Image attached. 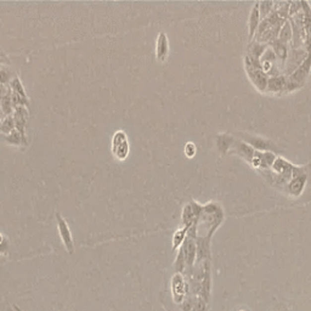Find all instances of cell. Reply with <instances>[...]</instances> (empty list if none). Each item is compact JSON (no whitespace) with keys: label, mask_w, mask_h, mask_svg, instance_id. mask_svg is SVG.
<instances>
[{"label":"cell","mask_w":311,"mask_h":311,"mask_svg":"<svg viewBox=\"0 0 311 311\" xmlns=\"http://www.w3.org/2000/svg\"><path fill=\"white\" fill-rule=\"evenodd\" d=\"M246 64V71H247L248 75H249L250 80L253 82L254 85L259 89V90L265 91L267 88V77L266 73L263 71V67L261 64H259V62L256 61V59L249 58L247 56L245 61Z\"/></svg>","instance_id":"1"},{"label":"cell","mask_w":311,"mask_h":311,"mask_svg":"<svg viewBox=\"0 0 311 311\" xmlns=\"http://www.w3.org/2000/svg\"><path fill=\"white\" fill-rule=\"evenodd\" d=\"M56 223H58L59 235H60V239L63 243L64 248L68 251V254H73L74 253V241H73L72 231L68 224H67L66 219L60 213H56Z\"/></svg>","instance_id":"2"},{"label":"cell","mask_w":311,"mask_h":311,"mask_svg":"<svg viewBox=\"0 0 311 311\" xmlns=\"http://www.w3.org/2000/svg\"><path fill=\"white\" fill-rule=\"evenodd\" d=\"M307 185V174L302 172V168L294 167L293 174L287 184V192L291 196L299 197Z\"/></svg>","instance_id":"3"},{"label":"cell","mask_w":311,"mask_h":311,"mask_svg":"<svg viewBox=\"0 0 311 311\" xmlns=\"http://www.w3.org/2000/svg\"><path fill=\"white\" fill-rule=\"evenodd\" d=\"M202 210H203V205L198 204L194 201L186 204L183 209V214H181V221H183L184 226L190 229L191 226L196 225L202 214Z\"/></svg>","instance_id":"4"},{"label":"cell","mask_w":311,"mask_h":311,"mask_svg":"<svg viewBox=\"0 0 311 311\" xmlns=\"http://www.w3.org/2000/svg\"><path fill=\"white\" fill-rule=\"evenodd\" d=\"M188 286L187 283L184 280L183 275L181 274H175L174 277L172 280V291H173V296H174L175 303L178 304H181L184 302V299L186 298L185 294L186 292L188 291Z\"/></svg>","instance_id":"5"},{"label":"cell","mask_w":311,"mask_h":311,"mask_svg":"<svg viewBox=\"0 0 311 311\" xmlns=\"http://www.w3.org/2000/svg\"><path fill=\"white\" fill-rule=\"evenodd\" d=\"M183 250L184 256H185L186 266L192 267L193 266L194 261L197 259V246H196V240L192 239V237H186L185 242L181 246L180 248Z\"/></svg>","instance_id":"6"},{"label":"cell","mask_w":311,"mask_h":311,"mask_svg":"<svg viewBox=\"0 0 311 311\" xmlns=\"http://www.w3.org/2000/svg\"><path fill=\"white\" fill-rule=\"evenodd\" d=\"M169 55V39L166 32H159L156 42V58L159 62H164Z\"/></svg>","instance_id":"7"},{"label":"cell","mask_w":311,"mask_h":311,"mask_svg":"<svg viewBox=\"0 0 311 311\" xmlns=\"http://www.w3.org/2000/svg\"><path fill=\"white\" fill-rule=\"evenodd\" d=\"M260 11H259V1H256L254 4V6L251 7L249 17H248V39L251 42L253 37L255 36V33L258 32L259 24H260Z\"/></svg>","instance_id":"8"},{"label":"cell","mask_w":311,"mask_h":311,"mask_svg":"<svg viewBox=\"0 0 311 311\" xmlns=\"http://www.w3.org/2000/svg\"><path fill=\"white\" fill-rule=\"evenodd\" d=\"M210 239L207 237H197L196 246H197V261H208L210 256Z\"/></svg>","instance_id":"9"},{"label":"cell","mask_w":311,"mask_h":311,"mask_svg":"<svg viewBox=\"0 0 311 311\" xmlns=\"http://www.w3.org/2000/svg\"><path fill=\"white\" fill-rule=\"evenodd\" d=\"M111 145H112L111 151H112V155L115 156L116 159H118V161H125V159L128 158L129 152H130V144H129V140Z\"/></svg>","instance_id":"10"},{"label":"cell","mask_w":311,"mask_h":311,"mask_svg":"<svg viewBox=\"0 0 311 311\" xmlns=\"http://www.w3.org/2000/svg\"><path fill=\"white\" fill-rule=\"evenodd\" d=\"M311 67V56H308L307 60H304L302 64L293 72V74L291 75L292 80L297 83H302V80H304L307 78V75L309 74Z\"/></svg>","instance_id":"11"},{"label":"cell","mask_w":311,"mask_h":311,"mask_svg":"<svg viewBox=\"0 0 311 311\" xmlns=\"http://www.w3.org/2000/svg\"><path fill=\"white\" fill-rule=\"evenodd\" d=\"M234 147L236 148V153L241 157L246 159V161L250 162L253 159L254 155H255V151L251 147L250 145H248L246 141H236L234 144Z\"/></svg>","instance_id":"12"},{"label":"cell","mask_w":311,"mask_h":311,"mask_svg":"<svg viewBox=\"0 0 311 311\" xmlns=\"http://www.w3.org/2000/svg\"><path fill=\"white\" fill-rule=\"evenodd\" d=\"M287 86V82H286L285 77H272L267 80V91H272V93H278V91L283 90Z\"/></svg>","instance_id":"13"},{"label":"cell","mask_w":311,"mask_h":311,"mask_svg":"<svg viewBox=\"0 0 311 311\" xmlns=\"http://www.w3.org/2000/svg\"><path fill=\"white\" fill-rule=\"evenodd\" d=\"M187 232H188V228H185V226L179 230H177V231L174 232V235H173V240H172L173 250L180 249L181 246H183L184 242H185L186 237H187Z\"/></svg>","instance_id":"14"},{"label":"cell","mask_w":311,"mask_h":311,"mask_svg":"<svg viewBox=\"0 0 311 311\" xmlns=\"http://www.w3.org/2000/svg\"><path fill=\"white\" fill-rule=\"evenodd\" d=\"M246 142H247L248 145H250L253 148H258L260 152H265V151L269 150L270 147H271V144H270L269 141H266V140H263L261 137H258V136H253V137H247L246 139Z\"/></svg>","instance_id":"15"},{"label":"cell","mask_w":311,"mask_h":311,"mask_svg":"<svg viewBox=\"0 0 311 311\" xmlns=\"http://www.w3.org/2000/svg\"><path fill=\"white\" fill-rule=\"evenodd\" d=\"M4 139L6 140L10 145H22L23 142L26 144V136H23V135L21 134L20 131L16 130V129L10 132V134L5 135Z\"/></svg>","instance_id":"16"},{"label":"cell","mask_w":311,"mask_h":311,"mask_svg":"<svg viewBox=\"0 0 311 311\" xmlns=\"http://www.w3.org/2000/svg\"><path fill=\"white\" fill-rule=\"evenodd\" d=\"M292 27L291 24H289V22L287 21V22H285V24L282 26V28H281L280 33H278V38H280V42L281 43H287L289 42V40L292 39Z\"/></svg>","instance_id":"17"},{"label":"cell","mask_w":311,"mask_h":311,"mask_svg":"<svg viewBox=\"0 0 311 311\" xmlns=\"http://www.w3.org/2000/svg\"><path fill=\"white\" fill-rule=\"evenodd\" d=\"M12 130H15V120L10 116L5 117V120L2 121V123L0 124V131L4 132L5 135L10 134Z\"/></svg>","instance_id":"18"},{"label":"cell","mask_w":311,"mask_h":311,"mask_svg":"<svg viewBox=\"0 0 311 311\" xmlns=\"http://www.w3.org/2000/svg\"><path fill=\"white\" fill-rule=\"evenodd\" d=\"M174 267H175V271H177V274H181V272L185 271V269H186L185 256H184V253L181 249H179V253H178L177 259H175Z\"/></svg>","instance_id":"19"},{"label":"cell","mask_w":311,"mask_h":311,"mask_svg":"<svg viewBox=\"0 0 311 311\" xmlns=\"http://www.w3.org/2000/svg\"><path fill=\"white\" fill-rule=\"evenodd\" d=\"M272 7H274V2L272 1H263L259 2V11H260V17L266 18L270 15V12L272 11Z\"/></svg>","instance_id":"20"},{"label":"cell","mask_w":311,"mask_h":311,"mask_svg":"<svg viewBox=\"0 0 311 311\" xmlns=\"http://www.w3.org/2000/svg\"><path fill=\"white\" fill-rule=\"evenodd\" d=\"M197 300H198L197 297H186V298L184 299V302L180 304L181 309H183V311H192L193 310L194 305H196Z\"/></svg>","instance_id":"21"},{"label":"cell","mask_w":311,"mask_h":311,"mask_svg":"<svg viewBox=\"0 0 311 311\" xmlns=\"http://www.w3.org/2000/svg\"><path fill=\"white\" fill-rule=\"evenodd\" d=\"M10 83H11V86H12L13 93L18 94V95H21V96H23V97H27V95H26V91H24V88H23L22 83H21V80L18 79L17 77L13 78V79H12L11 82H10Z\"/></svg>","instance_id":"22"},{"label":"cell","mask_w":311,"mask_h":311,"mask_svg":"<svg viewBox=\"0 0 311 311\" xmlns=\"http://www.w3.org/2000/svg\"><path fill=\"white\" fill-rule=\"evenodd\" d=\"M15 77H11V71L7 67H0V84H5L9 80H12Z\"/></svg>","instance_id":"23"},{"label":"cell","mask_w":311,"mask_h":311,"mask_svg":"<svg viewBox=\"0 0 311 311\" xmlns=\"http://www.w3.org/2000/svg\"><path fill=\"white\" fill-rule=\"evenodd\" d=\"M196 152H197L196 145L191 141L186 142L185 147H184V153H185V156L187 157V158H192V157H194V155H196Z\"/></svg>","instance_id":"24"},{"label":"cell","mask_w":311,"mask_h":311,"mask_svg":"<svg viewBox=\"0 0 311 311\" xmlns=\"http://www.w3.org/2000/svg\"><path fill=\"white\" fill-rule=\"evenodd\" d=\"M11 104H12V100L11 97H9V95L4 96L1 100V105H2V111L4 113H10L11 112Z\"/></svg>","instance_id":"25"},{"label":"cell","mask_w":311,"mask_h":311,"mask_svg":"<svg viewBox=\"0 0 311 311\" xmlns=\"http://www.w3.org/2000/svg\"><path fill=\"white\" fill-rule=\"evenodd\" d=\"M207 305H208V303H205L202 298H198V300H197L196 305H194L193 310L192 311H207V309H208Z\"/></svg>","instance_id":"26"},{"label":"cell","mask_w":311,"mask_h":311,"mask_svg":"<svg viewBox=\"0 0 311 311\" xmlns=\"http://www.w3.org/2000/svg\"><path fill=\"white\" fill-rule=\"evenodd\" d=\"M6 248H7L6 237H5L4 235L0 234V251H1V253H4V251L6 250Z\"/></svg>","instance_id":"27"},{"label":"cell","mask_w":311,"mask_h":311,"mask_svg":"<svg viewBox=\"0 0 311 311\" xmlns=\"http://www.w3.org/2000/svg\"><path fill=\"white\" fill-rule=\"evenodd\" d=\"M11 307H12V309H13V310H15V311H23V310H21V309H20V308H18V307H17V305H16V304H12V305H11Z\"/></svg>","instance_id":"28"},{"label":"cell","mask_w":311,"mask_h":311,"mask_svg":"<svg viewBox=\"0 0 311 311\" xmlns=\"http://www.w3.org/2000/svg\"><path fill=\"white\" fill-rule=\"evenodd\" d=\"M242 311H243V310H242Z\"/></svg>","instance_id":"29"}]
</instances>
